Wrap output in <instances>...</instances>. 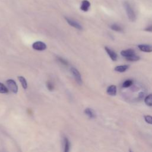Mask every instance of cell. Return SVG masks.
I'll return each mask as SVG.
<instances>
[{
	"label": "cell",
	"mask_w": 152,
	"mask_h": 152,
	"mask_svg": "<svg viewBox=\"0 0 152 152\" xmlns=\"http://www.w3.org/2000/svg\"><path fill=\"white\" fill-rule=\"evenodd\" d=\"M58 61L61 62V63H62L63 65H67L68 64V62L65 60V59H64V58H61V57H58Z\"/></svg>",
	"instance_id": "cell-22"
},
{
	"label": "cell",
	"mask_w": 152,
	"mask_h": 152,
	"mask_svg": "<svg viewBox=\"0 0 152 152\" xmlns=\"http://www.w3.org/2000/svg\"><path fill=\"white\" fill-rule=\"evenodd\" d=\"M18 79L19 81L20 82V83L21 84L23 87L24 89H26L27 88V81L25 79V78L23 77V76H19L18 77Z\"/></svg>",
	"instance_id": "cell-14"
},
{
	"label": "cell",
	"mask_w": 152,
	"mask_h": 152,
	"mask_svg": "<svg viewBox=\"0 0 152 152\" xmlns=\"http://www.w3.org/2000/svg\"><path fill=\"white\" fill-rule=\"evenodd\" d=\"M144 102L147 106H152V94H150L146 96L144 99Z\"/></svg>",
	"instance_id": "cell-15"
},
{
	"label": "cell",
	"mask_w": 152,
	"mask_h": 152,
	"mask_svg": "<svg viewBox=\"0 0 152 152\" xmlns=\"http://www.w3.org/2000/svg\"><path fill=\"white\" fill-rule=\"evenodd\" d=\"M128 68H129V66L128 65H119V66H116L115 68V71L116 72H124L126 70H127V69Z\"/></svg>",
	"instance_id": "cell-12"
},
{
	"label": "cell",
	"mask_w": 152,
	"mask_h": 152,
	"mask_svg": "<svg viewBox=\"0 0 152 152\" xmlns=\"http://www.w3.org/2000/svg\"><path fill=\"white\" fill-rule=\"evenodd\" d=\"M7 84L9 89L14 93H16L18 91V86L14 80L9 79L7 81Z\"/></svg>",
	"instance_id": "cell-2"
},
{
	"label": "cell",
	"mask_w": 152,
	"mask_h": 152,
	"mask_svg": "<svg viewBox=\"0 0 152 152\" xmlns=\"http://www.w3.org/2000/svg\"><path fill=\"white\" fill-rule=\"evenodd\" d=\"M71 72L73 77H74L75 81H77V83L78 84H81L83 81H82V78H81V74L79 72V71L75 68H71Z\"/></svg>",
	"instance_id": "cell-3"
},
{
	"label": "cell",
	"mask_w": 152,
	"mask_h": 152,
	"mask_svg": "<svg viewBox=\"0 0 152 152\" xmlns=\"http://www.w3.org/2000/svg\"><path fill=\"white\" fill-rule=\"evenodd\" d=\"M128 61H138L140 59V57L137 55H136L135 54H134L130 56H128V57H126L125 58Z\"/></svg>",
	"instance_id": "cell-16"
},
{
	"label": "cell",
	"mask_w": 152,
	"mask_h": 152,
	"mask_svg": "<svg viewBox=\"0 0 152 152\" xmlns=\"http://www.w3.org/2000/svg\"><path fill=\"white\" fill-rule=\"evenodd\" d=\"M135 54L134 53V51L131 49H126V50H122L121 52V55L125 57V58H126V57H128V56H130L132 55Z\"/></svg>",
	"instance_id": "cell-10"
},
{
	"label": "cell",
	"mask_w": 152,
	"mask_h": 152,
	"mask_svg": "<svg viewBox=\"0 0 152 152\" xmlns=\"http://www.w3.org/2000/svg\"><path fill=\"white\" fill-rule=\"evenodd\" d=\"M144 30H145V31H147L152 32V25L148 26V27H147Z\"/></svg>",
	"instance_id": "cell-23"
},
{
	"label": "cell",
	"mask_w": 152,
	"mask_h": 152,
	"mask_svg": "<svg viewBox=\"0 0 152 152\" xmlns=\"http://www.w3.org/2000/svg\"><path fill=\"white\" fill-rule=\"evenodd\" d=\"M133 84V81L131 80H125L122 84L123 87L124 88H128L129 87H130L131 86H132V84Z\"/></svg>",
	"instance_id": "cell-18"
},
{
	"label": "cell",
	"mask_w": 152,
	"mask_h": 152,
	"mask_svg": "<svg viewBox=\"0 0 152 152\" xmlns=\"http://www.w3.org/2000/svg\"><path fill=\"white\" fill-rule=\"evenodd\" d=\"M65 20L66 21V22L72 27L78 29V30H81L82 29V26L81 25L78 23L77 21H75V20H73L71 18H68V17H65Z\"/></svg>",
	"instance_id": "cell-5"
},
{
	"label": "cell",
	"mask_w": 152,
	"mask_h": 152,
	"mask_svg": "<svg viewBox=\"0 0 152 152\" xmlns=\"http://www.w3.org/2000/svg\"><path fill=\"white\" fill-rule=\"evenodd\" d=\"M139 49L145 52H152V45H138Z\"/></svg>",
	"instance_id": "cell-7"
},
{
	"label": "cell",
	"mask_w": 152,
	"mask_h": 152,
	"mask_svg": "<svg viewBox=\"0 0 152 152\" xmlns=\"http://www.w3.org/2000/svg\"><path fill=\"white\" fill-rule=\"evenodd\" d=\"M106 92L110 96H115L116 94V92H117V89H116V86L111 85V86H109L106 90Z\"/></svg>",
	"instance_id": "cell-8"
},
{
	"label": "cell",
	"mask_w": 152,
	"mask_h": 152,
	"mask_svg": "<svg viewBox=\"0 0 152 152\" xmlns=\"http://www.w3.org/2000/svg\"><path fill=\"white\" fill-rule=\"evenodd\" d=\"M90 7V3L87 0H83L81 2V4L80 6V9L83 11H87Z\"/></svg>",
	"instance_id": "cell-9"
},
{
	"label": "cell",
	"mask_w": 152,
	"mask_h": 152,
	"mask_svg": "<svg viewBox=\"0 0 152 152\" xmlns=\"http://www.w3.org/2000/svg\"><path fill=\"white\" fill-rule=\"evenodd\" d=\"M104 49H105V50L106 51L107 53L108 54V55L109 56L110 58L113 61H115L117 60V58H118V56H117V54L115 53V51H113V50H112L111 49H110L109 48L107 47V46H105L104 47Z\"/></svg>",
	"instance_id": "cell-6"
},
{
	"label": "cell",
	"mask_w": 152,
	"mask_h": 152,
	"mask_svg": "<svg viewBox=\"0 0 152 152\" xmlns=\"http://www.w3.org/2000/svg\"><path fill=\"white\" fill-rule=\"evenodd\" d=\"M110 28L112 30H115L116 31H121L122 30V28H121V26L116 24H113L110 26Z\"/></svg>",
	"instance_id": "cell-17"
},
{
	"label": "cell",
	"mask_w": 152,
	"mask_h": 152,
	"mask_svg": "<svg viewBox=\"0 0 152 152\" xmlns=\"http://www.w3.org/2000/svg\"><path fill=\"white\" fill-rule=\"evenodd\" d=\"M46 86H47L48 90H49L50 91H52L54 89V86H53V83L50 81H48L46 83Z\"/></svg>",
	"instance_id": "cell-21"
},
{
	"label": "cell",
	"mask_w": 152,
	"mask_h": 152,
	"mask_svg": "<svg viewBox=\"0 0 152 152\" xmlns=\"http://www.w3.org/2000/svg\"><path fill=\"white\" fill-rule=\"evenodd\" d=\"M8 92V90L7 87L2 83H0V93H7Z\"/></svg>",
	"instance_id": "cell-19"
},
{
	"label": "cell",
	"mask_w": 152,
	"mask_h": 152,
	"mask_svg": "<svg viewBox=\"0 0 152 152\" xmlns=\"http://www.w3.org/2000/svg\"><path fill=\"white\" fill-rule=\"evenodd\" d=\"M63 144H64V151L65 152H68L69 150L70 142H69V141L68 140V139L66 137L64 138Z\"/></svg>",
	"instance_id": "cell-13"
},
{
	"label": "cell",
	"mask_w": 152,
	"mask_h": 152,
	"mask_svg": "<svg viewBox=\"0 0 152 152\" xmlns=\"http://www.w3.org/2000/svg\"><path fill=\"white\" fill-rule=\"evenodd\" d=\"M144 120L145 121L149 124H152V116L150 115H145L144 117Z\"/></svg>",
	"instance_id": "cell-20"
},
{
	"label": "cell",
	"mask_w": 152,
	"mask_h": 152,
	"mask_svg": "<svg viewBox=\"0 0 152 152\" xmlns=\"http://www.w3.org/2000/svg\"><path fill=\"white\" fill-rule=\"evenodd\" d=\"M32 48L36 50H43L46 49V45L43 42L41 41H37L33 43L32 45Z\"/></svg>",
	"instance_id": "cell-4"
},
{
	"label": "cell",
	"mask_w": 152,
	"mask_h": 152,
	"mask_svg": "<svg viewBox=\"0 0 152 152\" xmlns=\"http://www.w3.org/2000/svg\"><path fill=\"white\" fill-rule=\"evenodd\" d=\"M124 7L125 8V10L126 11V15L129 18V20L131 21H135L136 20V15L134 12V11L133 10L132 7L129 4L128 2H124Z\"/></svg>",
	"instance_id": "cell-1"
},
{
	"label": "cell",
	"mask_w": 152,
	"mask_h": 152,
	"mask_svg": "<svg viewBox=\"0 0 152 152\" xmlns=\"http://www.w3.org/2000/svg\"><path fill=\"white\" fill-rule=\"evenodd\" d=\"M84 113L87 115L90 118H94L96 117V114L94 111L91 108H86L84 110Z\"/></svg>",
	"instance_id": "cell-11"
}]
</instances>
